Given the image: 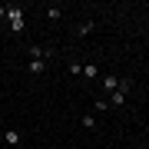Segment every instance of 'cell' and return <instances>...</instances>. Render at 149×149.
Masks as SVG:
<instances>
[{
  "label": "cell",
  "mask_w": 149,
  "mask_h": 149,
  "mask_svg": "<svg viewBox=\"0 0 149 149\" xmlns=\"http://www.w3.org/2000/svg\"><path fill=\"white\" fill-rule=\"evenodd\" d=\"M0 20H10L13 33H20V30H23V10H20L17 3H3V7H0Z\"/></svg>",
  "instance_id": "obj_1"
},
{
  "label": "cell",
  "mask_w": 149,
  "mask_h": 149,
  "mask_svg": "<svg viewBox=\"0 0 149 149\" xmlns=\"http://www.w3.org/2000/svg\"><path fill=\"white\" fill-rule=\"evenodd\" d=\"M53 47H30V60H50Z\"/></svg>",
  "instance_id": "obj_2"
},
{
  "label": "cell",
  "mask_w": 149,
  "mask_h": 149,
  "mask_svg": "<svg viewBox=\"0 0 149 149\" xmlns=\"http://www.w3.org/2000/svg\"><path fill=\"white\" fill-rule=\"evenodd\" d=\"M3 146H20V129H7L3 133Z\"/></svg>",
  "instance_id": "obj_3"
},
{
  "label": "cell",
  "mask_w": 149,
  "mask_h": 149,
  "mask_svg": "<svg viewBox=\"0 0 149 149\" xmlns=\"http://www.w3.org/2000/svg\"><path fill=\"white\" fill-rule=\"evenodd\" d=\"M116 86H119V76H113V73H106V76H103V90L116 93Z\"/></svg>",
  "instance_id": "obj_4"
},
{
  "label": "cell",
  "mask_w": 149,
  "mask_h": 149,
  "mask_svg": "<svg viewBox=\"0 0 149 149\" xmlns=\"http://www.w3.org/2000/svg\"><path fill=\"white\" fill-rule=\"evenodd\" d=\"M27 66H30V73H33V76H40L43 70H47V60H30Z\"/></svg>",
  "instance_id": "obj_5"
},
{
  "label": "cell",
  "mask_w": 149,
  "mask_h": 149,
  "mask_svg": "<svg viewBox=\"0 0 149 149\" xmlns=\"http://www.w3.org/2000/svg\"><path fill=\"white\" fill-rule=\"evenodd\" d=\"M83 76L86 80H96V76H100V66L96 63H83Z\"/></svg>",
  "instance_id": "obj_6"
},
{
  "label": "cell",
  "mask_w": 149,
  "mask_h": 149,
  "mask_svg": "<svg viewBox=\"0 0 149 149\" xmlns=\"http://www.w3.org/2000/svg\"><path fill=\"white\" fill-rule=\"evenodd\" d=\"M60 13H63L60 3H50V7H47V20H60Z\"/></svg>",
  "instance_id": "obj_7"
},
{
  "label": "cell",
  "mask_w": 149,
  "mask_h": 149,
  "mask_svg": "<svg viewBox=\"0 0 149 149\" xmlns=\"http://www.w3.org/2000/svg\"><path fill=\"white\" fill-rule=\"evenodd\" d=\"M123 103H126V93H119V90H116V93H109V106H116V109H119Z\"/></svg>",
  "instance_id": "obj_8"
},
{
  "label": "cell",
  "mask_w": 149,
  "mask_h": 149,
  "mask_svg": "<svg viewBox=\"0 0 149 149\" xmlns=\"http://www.w3.org/2000/svg\"><path fill=\"white\" fill-rule=\"evenodd\" d=\"M96 27H100V23H96V20H86V23H83V27H80V30H76V37H86V33H93Z\"/></svg>",
  "instance_id": "obj_9"
},
{
  "label": "cell",
  "mask_w": 149,
  "mask_h": 149,
  "mask_svg": "<svg viewBox=\"0 0 149 149\" xmlns=\"http://www.w3.org/2000/svg\"><path fill=\"white\" fill-rule=\"evenodd\" d=\"M116 90H119V93H129V90H133V83H129V80H119Z\"/></svg>",
  "instance_id": "obj_10"
},
{
  "label": "cell",
  "mask_w": 149,
  "mask_h": 149,
  "mask_svg": "<svg viewBox=\"0 0 149 149\" xmlns=\"http://www.w3.org/2000/svg\"><path fill=\"white\" fill-rule=\"evenodd\" d=\"M80 123H83V126H86V129H93V126H96V116H83Z\"/></svg>",
  "instance_id": "obj_11"
}]
</instances>
